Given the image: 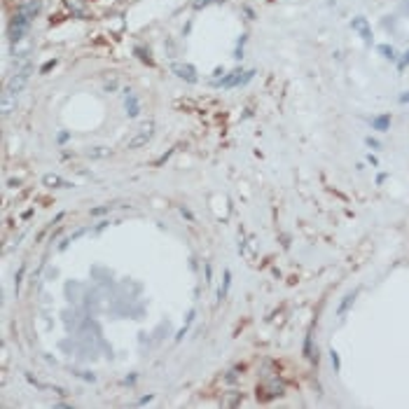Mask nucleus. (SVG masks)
Here are the masks:
<instances>
[{
  "mask_svg": "<svg viewBox=\"0 0 409 409\" xmlns=\"http://www.w3.org/2000/svg\"><path fill=\"white\" fill-rule=\"evenodd\" d=\"M31 75H33V66H23V68H19V70H17V73L7 80V84H5V94H2V96L17 98V96L21 94V89L28 84Z\"/></svg>",
  "mask_w": 409,
  "mask_h": 409,
  "instance_id": "1",
  "label": "nucleus"
},
{
  "mask_svg": "<svg viewBox=\"0 0 409 409\" xmlns=\"http://www.w3.org/2000/svg\"><path fill=\"white\" fill-rule=\"evenodd\" d=\"M31 17H26L23 12H19L17 10V14L12 17V21H10V40L12 42H19V40H23V35L28 33V28H31Z\"/></svg>",
  "mask_w": 409,
  "mask_h": 409,
  "instance_id": "2",
  "label": "nucleus"
},
{
  "mask_svg": "<svg viewBox=\"0 0 409 409\" xmlns=\"http://www.w3.org/2000/svg\"><path fill=\"white\" fill-rule=\"evenodd\" d=\"M152 136H155V122L152 119H147L145 124L138 129L134 136L129 138V143H126V147L129 150H138V147H143V145H147L150 140H152Z\"/></svg>",
  "mask_w": 409,
  "mask_h": 409,
  "instance_id": "3",
  "label": "nucleus"
},
{
  "mask_svg": "<svg viewBox=\"0 0 409 409\" xmlns=\"http://www.w3.org/2000/svg\"><path fill=\"white\" fill-rule=\"evenodd\" d=\"M252 75H255V70H248V73H241V70H234V73H229L227 77H222L220 82H215L218 87H222V89H231V87H239V84H246L252 80Z\"/></svg>",
  "mask_w": 409,
  "mask_h": 409,
  "instance_id": "4",
  "label": "nucleus"
},
{
  "mask_svg": "<svg viewBox=\"0 0 409 409\" xmlns=\"http://www.w3.org/2000/svg\"><path fill=\"white\" fill-rule=\"evenodd\" d=\"M171 70H173V75H178L180 80H185V82H189V84H194L199 80V77H197V68L189 66V63H173Z\"/></svg>",
  "mask_w": 409,
  "mask_h": 409,
  "instance_id": "5",
  "label": "nucleus"
},
{
  "mask_svg": "<svg viewBox=\"0 0 409 409\" xmlns=\"http://www.w3.org/2000/svg\"><path fill=\"white\" fill-rule=\"evenodd\" d=\"M351 26H353V31L360 33V38L365 40V45H372V31H369V23L365 17H356V19L351 21Z\"/></svg>",
  "mask_w": 409,
  "mask_h": 409,
  "instance_id": "6",
  "label": "nucleus"
},
{
  "mask_svg": "<svg viewBox=\"0 0 409 409\" xmlns=\"http://www.w3.org/2000/svg\"><path fill=\"white\" fill-rule=\"evenodd\" d=\"M40 10H42V0H26V2H21V7H19V12H23L31 19H35L40 14Z\"/></svg>",
  "mask_w": 409,
  "mask_h": 409,
  "instance_id": "7",
  "label": "nucleus"
},
{
  "mask_svg": "<svg viewBox=\"0 0 409 409\" xmlns=\"http://www.w3.org/2000/svg\"><path fill=\"white\" fill-rule=\"evenodd\" d=\"M42 182H45V187H73L70 182H66L63 178L54 176V173H47V176L42 178Z\"/></svg>",
  "mask_w": 409,
  "mask_h": 409,
  "instance_id": "8",
  "label": "nucleus"
},
{
  "mask_svg": "<svg viewBox=\"0 0 409 409\" xmlns=\"http://www.w3.org/2000/svg\"><path fill=\"white\" fill-rule=\"evenodd\" d=\"M390 126V115H379L372 119V129L374 131H388Z\"/></svg>",
  "mask_w": 409,
  "mask_h": 409,
  "instance_id": "9",
  "label": "nucleus"
},
{
  "mask_svg": "<svg viewBox=\"0 0 409 409\" xmlns=\"http://www.w3.org/2000/svg\"><path fill=\"white\" fill-rule=\"evenodd\" d=\"M126 113H129V117H136L138 113H140V105H138V98L131 91H129V96H126Z\"/></svg>",
  "mask_w": 409,
  "mask_h": 409,
  "instance_id": "10",
  "label": "nucleus"
},
{
  "mask_svg": "<svg viewBox=\"0 0 409 409\" xmlns=\"http://www.w3.org/2000/svg\"><path fill=\"white\" fill-rule=\"evenodd\" d=\"M87 157H91V159H105V157H110V150H108V147H103V145L89 147Z\"/></svg>",
  "mask_w": 409,
  "mask_h": 409,
  "instance_id": "11",
  "label": "nucleus"
},
{
  "mask_svg": "<svg viewBox=\"0 0 409 409\" xmlns=\"http://www.w3.org/2000/svg\"><path fill=\"white\" fill-rule=\"evenodd\" d=\"M356 295H358V293H348L346 297H344V302L339 304V311H337V314H339V316H346V311L351 309V304L356 302Z\"/></svg>",
  "mask_w": 409,
  "mask_h": 409,
  "instance_id": "12",
  "label": "nucleus"
},
{
  "mask_svg": "<svg viewBox=\"0 0 409 409\" xmlns=\"http://www.w3.org/2000/svg\"><path fill=\"white\" fill-rule=\"evenodd\" d=\"M379 52L384 54L386 59H390V61H395V59H398V56H395V49H393L390 45H379Z\"/></svg>",
  "mask_w": 409,
  "mask_h": 409,
  "instance_id": "13",
  "label": "nucleus"
},
{
  "mask_svg": "<svg viewBox=\"0 0 409 409\" xmlns=\"http://www.w3.org/2000/svg\"><path fill=\"white\" fill-rule=\"evenodd\" d=\"M330 360H332L335 372H339V369H341V363H339V353H337V351H330Z\"/></svg>",
  "mask_w": 409,
  "mask_h": 409,
  "instance_id": "14",
  "label": "nucleus"
},
{
  "mask_svg": "<svg viewBox=\"0 0 409 409\" xmlns=\"http://www.w3.org/2000/svg\"><path fill=\"white\" fill-rule=\"evenodd\" d=\"M229 278H231V273H229V272H225V288L220 290V299H225V295H227V288H229Z\"/></svg>",
  "mask_w": 409,
  "mask_h": 409,
  "instance_id": "15",
  "label": "nucleus"
},
{
  "mask_svg": "<svg viewBox=\"0 0 409 409\" xmlns=\"http://www.w3.org/2000/svg\"><path fill=\"white\" fill-rule=\"evenodd\" d=\"M213 0H194L192 5H194V10H201V7H206V5H210Z\"/></svg>",
  "mask_w": 409,
  "mask_h": 409,
  "instance_id": "16",
  "label": "nucleus"
},
{
  "mask_svg": "<svg viewBox=\"0 0 409 409\" xmlns=\"http://www.w3.org/2000/svg\"><path fill=\"white\" fill-rule=\"evenodd\" d=\"M367 145L374 147V150H381V143H379L377 138H367Z\"/></svg>",
  "mask_w": 409,
  "mask_h": 409,
  "instance_id": "17",
  "label": "nucleus"
},
{
  "mask_svg": "<svg viewBox=\"0 0 409 409\" xmlns=\"http://www.w3.org/2000/svg\"><path fill=\"white\" fill-rule=\"evenodd\" d=\"M54 66H56V61H49V63H45V66H42V73H47V70H49V68H54Z\"/></svg>",
  "mask_w": 409,
  "mask_h": 409,
  "instance_id": "18",
  "label": "nucleus"
},
{
  "mask_svg": "<svg viewBox=\"0 0 409 409\" xmlns=\"http://www.w3.org/2000/svg\"><path fill=\"white\" fill-rule=\"evenodd\" d=\"M409 63V52L405 54V59H402V61H400V70H402V68H405V66H407Z\"/></svg>",
  "mask_w": 409,
  "mask_h": 409,
  "instance_id": "19",
  "label": "nucleus"
},
{
  "mask_svg": "<svg viewBox=\"0 0 409 409\" xmlns=\"http://www.w3.org/2000/svg\"><path fill=\"white\" fill-rule=\"evenodd\" d=\"M407 101H409V91H407V94L400 96V103H407Z\"/></svg>",
  "mask_w": 409,
  "mask_h": 409,
  "instance_id": "20",
  "label": "nucleus"
}]
</instances>
